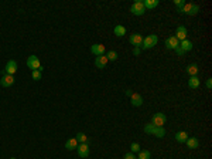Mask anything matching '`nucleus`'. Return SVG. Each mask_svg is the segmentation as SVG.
Masks as SVG:
<instances>
[{"mask_svg": "<svg viewBox=\"0 0 212 159\" xmlns=\"http://www.w3.org/2000/svg\"><path fill=\"white\" fill-rule=\"evenodd\" d=\"M108 58H106V55H99V57L95 58V65L96 68H105L106 64H108Z\"/></svg>", "mask_w": 212, "mask_h": 159, "instance_id": "4468645a", "label": "nucleus"}, {"mask_svg": "<svg viewBox=\"0 0 212 159\" xmlns=\"http://www.w3.org/2000/svg\"><path fill=\"white\" fill-rule=\"evenodd\" d=\"M17 71V63L14 60H9L6 64V68H4L3 74H9V75H13L14 73Z\"/></svg>", "mask_w": 212, "mask_h": 159, "instance_id": "0eeeda50", "label": "nucleus"}, {"mask_svg": "<svg viewBox=\"0 0 212 159\" xmlns=\"http://www.w3.org/2000/svg\"><path fill=\"white\" fill-rule=\"evenodd\" d=\"M31 77L34 81H38V80H41V73L38 70H34V71H31Z\"/></svg>", "mask_w": 212, "mask_h": 159, "instance_id": "c756f323", "label": "nucleus"}, {"mask_svg": "<svg viewBox=\"0 0 212 159\" xmlns=\"http://www.w3.org/2000/svg\"><path fill=\"white\" fill-rule=\"evenodd\" d=\"M153 135L157 136V138H163V136L166 135V131H164L163 126H156V129H154V132H153Z\"/></svg>", "mask_w": 212, "mask_h": 159, "instance_id": "5701e85b", "label": "nucleus"}, {"mask_svg": "<svg viewBox=\"0 0 212 159\" xmlns=\"http://www.w3.org/2000/svg\"><path fill=\"white\" fill-rule=\"evenodd\" d=\"M185 3H187L185 0H174V4H176L177 11H178V13H182V7H184V4Z\"/></svg>", "mask_w": 212, "mask_h": 159, "instance_id": "393cba45", "label": "nucleus"}, {"mask_svg": "<svg viewBox=\"0 0 212 159\" xmlns=\"http://www.w3.org/2000/svg\"><path fill=\"white\" fill-rule=\"evenodd\" d=\"M143 36L142 34H139V33H134V34H132L129 37V41H130V44L132 46H134V47H140L142 46V43H143Z\"/></svg>", "mask_w": 212, "mask_h": 159, "instance_id": "6e6552de", "label": "nucleus"}, {"mask_svg": "<svg viewBox=\"0 0 212 159\" xmlns=\"http://www.w3.org/2000/svg\"><path fill=\"white\" fill-rule=\"evenodd\" d=\"M187 73L189 74V77H194V75L198 74V65L197 64H189L187 67Z\"/></svg>", "mask_w": 212, "mask_h": 159, "instance_id": "4be33fe9", "label": "nucleus"}, {"mask_svg": "<svg viewBox=\"0 0 212 159\" xmlns=\"http://www.w3.org/2000/svg\"><path fill=\"white\" fill-rule=\"evenodd\" d=\"M187 139H188V134H187L185 131H180V132H177L176 134V141L177 142L184 144Z\"/></svg>", "mask_w": 212, "mask_h": 159, "instance_id": "f3484780", "label": "nucleus"}, {"mask_svg": "<svg viewBox=\"0 0 212 159\" xmlns=\"http://www.w3.org/2000/svg\"><path fill=\"white\" fill-rule=\"evenodd\" d=\"M150 156H151V153L149 152V151H146V149H144V151H140L139 152V156H137V159H150Z\"/></svg>", "mask_w": 212, "mask_h": 159, "instance_id": "bb28decb", "label": "nucleus"}, {"mask_svg": "<svg viewBox=\"0 0 212 159\" xmlns=\"http://www.w3.org/2000/svg\"><path fill=\"white\" fill-rule=\"evenodd\" d=\"M10 159H16V158H10Z\"/></svg>", "mask_w": 212, "mask_h": 159, "instance_id": "e433bc0d", "label": "nucleus"}, {"mask_svg": "<svg viewBox=\"0 0 212 159\" xmlns=\"http://www.w3.org/2000/svg\"><path fill=\"white\" fill-rule=\"evenodd\" d=\"M65 148L68 149V151H74V149H76L78 148V141H76L75 138L68 139V141L65 142Z\"/></svg>", "mask_w": 212, "mask_h": 159, "instance_id": "a211bd4d", "label": "nucleus"}, {"mask_svg": "<svg viewBox=\"0 0 212 159\" xmlns=\"http://www.w3.org/2000/svg\"><path fill=\"white\" fill-rule=\"evenodd\" d=\"M130 11H132V14H134V16H143V14L146 13V7L143 4V2L137 0V2H134V3L132 4Z\"/></svg>", "mask_w": 212, "mask_h": 159, "instance_id": "f03ea898", "label": "nucleus"}, {"mask_svg": "<svg viewBox=\"0 0 212 159\" xmlns=\"http://www.w3.org/2000/svg\"><path fill=\"white\" fill-rule=\"evenodd\" d=\"M125 159H137V156H136V153L129 152V153H125Z\"/></svg>", "mask_w": 212, "mask_h": 159, "instance_id": "7c9ffc66", "label": "nucleus"}, {"mask_svg": "<svg viewBox=\"0 0 212 159\" xmlns=\"http://www.w3.org/2000/svg\"><path fill=\"white\" fill-rule=\"evenodd\" d=\"M185 144H187V146H188L189 149H195V148H198V145H199L198 139L194 138V136H188V139L185 141Z\"/></svg>", "mask_w": 212, "mask_h": 159, "instance_id": "dca6fc26", "label": "nucleus"}, {"mask_svg": "<svg viewBox=\"0 0 212 159\" xmlns=\"http://www.w3.org/2000/svg\"><path fill=\"white\" fill-rule=\"evenodd\" d=\"M105 46L103 44H93L91 46V53L95 54L96 57H99V55H105Z\"/></svg>", "mask_w": 212, "mask_h": 159, "instance_id": "1a4fd4ad", "label": "nucleus"}, {"mask_svg": "<svg viewBox=\"0 0 212 159\" xmlns=\"http://www.w3.org/2000/svg\"><path fill=\"white\" fill-rule=\"evenodd\" d=\"M166 121H167V117L163 112H157V114H154L151 117V124L156 126H163L166 124Z\"/></svg>", "mask_w": 212, "mask_h": 159, "instance_id": "20e7f679", "label": "nucleus"}, {"mask_svg": "<svg viewBox=\"0 0 212 159\" xmlns=\"http://www.w3.org/2000/svg\"><path fill=\"white\" fill-rule=\"evenodd\" d=\"M199 11V6L198 4H192V3H185L182 7V13L188 14V16H195Z\"/></svg>", "mask_w": 212, "mask_h": 159, "instance_id": "7ed1b4c3", "label": "nucleus"}, {"mask_svg": "<svg viewBox=\"0 0 212 159\" xmlns=\"http://www.w3.org/2000/svg\"><path fill=\"white\" fill-rule=\"evenodd\" d=\"M0 84L3 85V87H11L14 84V77L9 74H3L2 78H0Z\"/></svg>", "mask_w": 212, "mask_h": 159, "instance_id": "9d476101", "label": "nucleus"}, {"mask_svg": "<svg viewBox=\"0 0 212 159\" xmlns=\"http://www.w3.org/2000/svg\"><path fill=\"white\" fill-rule=\"evenodd\" d=\"M130 151H132V153H139L140 151H142V149H140V145L137 142H133L132 145H130Z\"/></svg>", "mask_w": 212, "mask_h": 159, "instance_id": "c85d7f7f", "label": "nucleus"}, {"mask_svg": "<svg viewBox=\"0 0 212 159\" xmlns=\"http://www.w3.org/2000/svg\"><path fill=\"white\" fill-rule=\"evenodd\" d=\"M105 55H106V58H108V60H110V61L117 60V53H116V51H113V50L108 51V53H106Z\"/></svg>", "mask_w": 212, "mask_h": 159, "instance_id": "a878e982", "label": "nucleus"}, {"mask_svg": "<svg viewBox=\"0 0 212 159\" xmlns=\"http://www.w3.org/2000/svg\"><path fill=\"white\" fill-rule=\"evenodd\" d=\"M38 71H40V73L44 71V67H43V65H40V67H38Z\"/></svg>", "mask_w": 212, "mask_h": 159, "instance_id": "c9c22d12", "label": "nucleus"}, {"mask_svg": "<svg viewBox=\"0 0 212 159\" xmlns=\"http://www.w3.org/2000/svg\"><path fill=\"white\" fill-rule=\"evenodd\" d=\"M188 87L189 88H198L199 87V78L197 77V75H194V77H189V80H188Z\"/></svg>", "mask_w": 212, "mask_h": 159, "instance_id": "aec40b11", "label": "nucleus"}, {"mask_svg": "<svg viewBox=\"0 0 212 159\" xmlns=\"http://www.w3.org/2000/svg\"><path fill=\"white\" fill-rule=\"evenodd\" d=\"M130 102H132L133 107H142L143 105V97L140 94H137V92H133V94L130 95Z\"/></svg>", "mask_w": 212, "mask_h": 159, "instance_id": "f8f14e48", "label": "nucleus"}, {"mask_svg": "<svg viewBox=\"0 0 212 159\" xmlns=\"http://www.w3.org/2000/svg\"><path fill=\"white\" fill-rule=\"evenodd\" d=\"M206 88H208V90L212 88V78H208V80H206Z\"/></svg>", "mask_w": 212, "mask_h": 159, "instance_id": "72a5a7b5", "label": "nucleus"}, {"mask_svg": "<svg viewBox=\"0 0 212 159\" xmlns=\"http://www.w3.org/2000/svg\"><path fill=\"white\" fill-rule=\"evenodd\" d=\"M154 129H156V125H153L151 122H150V124H147V125L144 126V132H146V134H151V135H153Z\"/></svg>", "mask_w": 212, "mask_h": 159, "instance_id": "cd10ccee", "label": "nucleus"}, {"mask_svg": "<svg viewBox=\"0 0 212 159\" xmlns=\"http://www.w3.org/2000/svg\"><path fill=\"white\" fill-rule=\"evenodd\" d=\"M113 31H115V36H117V37H122V36H125V34H126V27H125V26H120V24H117Z\"/></svg>", "mask_w": 212, "mask_h": 159, "instance_id": "412c9836", "label": "nucleus"}, {"mask_svg": "<svg viewBox=\"0 0 212 159\" xmlns=\"http://www.w3.org/2000/svg\"><path fill=\"white\" fill-rule=\"evenodd\" d=\"M125 92H126V95H129V97L133 94V92H132V90H126V91H125Z\"/></svg>", "mask_w": 212, "mask_h": 159, "instance_id": "f704fd0d", "label": "nucleus"}, {"mask_svg": "<svg viewBox=\"0 0 212 159\" xmlns=\"http://www.w3.org/2000/svg\"><path fill=\"white\" fill-rule=\"evenodd\" d=\"M192 41H189V40H182V41H180V47H181V50L184 51V53H187V51H191L192 50Z\"/></svg>", "mask_w": 212, "mask_h": 159, "instance_id": "2eb2a0df", "label": "nucleus"}, {"mask_svg": "<svg viewBox=\"0 0 212 159\" xmlns=\"http://www.w3.org/2000/svg\"><path fill=\"white\" fill-rule=\"evenodd\" d=\"M174 37L177 38L178 41H182V40H187V29L184 26H178L176 30V36Z\"/></svg>", "mask_w": 212, "mask_h": 159, "instance_id": "9b49d317", "label": "nucleus"}, {"mask_svg": "<svg viewBox=\"0 0 212 159\" xmlns=\"http://www.w3.org/2000/svg\"><path fill=\"white\" fill-rule=\"evenodd\" d=\"M76 141H78V142L79 144H85L86 141H88V136L85 135V134H83V132H78V134H76Z\"/></svg>", "mask_w": 212, "mask_h": 159, "instance_id": "b1692460", "label": "nucleus"}, {"mask_svg": "<svg viewBox=\"0 0 212 159\" xmlns=\"http://www.w3.org/2000/svg\"><path fill=\"white\" fill-rule=\"evenodd\" d=\"M178 46H180V41L177 40L174 36H171V37H168L166 40V47L168 48V50H176Z\"/></svg>", "mask_w": 212, "mask_h": 159, "instance_id": "ddd939ff", "label": "nucleus"}, {"mask_svg": "<svg viewBox=\"0 0 212 159\" xmlns=\"http://www.w3.org/2000/svg\"><path fill=\"white\" fill-rule=\"evenodd\" d=\"M143 4L146 7V10L147 9H156V7L159 6V0H144Z\"/></svg>", "mask_w": 212, "mask_h": 159, "instance_id": "6ab92c4d", "label": "nucleus"}, {"mask_svg": "<svg viewBox=\"0 0 212 159\" xmlns=\"http://www.w3.org/2000/svg\"><path fill=\"white\" fill-rule=\"evenodd\" d=\"M40 60H38V57L37 55H30V57L27 58V67L30 68L31 71H34V70H38V67H40Z\"/></svg>", "mask_w": 212, "mask_h": 159, "instance_id": "39448f33", "label": "nucleus"}, {"mask_svg": "<svg viewBox=\"0 0 212 159\" xmlns=\"http://www.w3.org/2000/svg\"><path fill=\"white\" fill-rule=\"evenodd\" d=\"M76 152L79 155V158H88L89 156V145L88 144H79L76 148Z\"/></svg>", "mask_w": 212, "mask_h": 159, "instance_id": "423d86ee", "label": "nucleus"}, {"mask_svg": "<svg viewBox=\"0 0 212 159\" xmlns=\"http://www.w3.org/2000/svg\"><path fill=\"white\" fill-rule=\"evenodd\" d=\"M140 53H142V48H140V47H134V48H133V54H134V55H140Z\"/></svg>", "mask_w": 212, "mask_h": 159, "instance_id": "2f4dec72", "label": "nucleus"}, {"mask_svg": "<svg viewBox=\"0 0 212 159\" xmlns=\"http://www.w3.org/2000/svg\"><path fill=\"white\" fill-rule=\"evenodd\" d=\"M157 43H159V37H157L156 34H150L146 38H143V43H142V46H140V48H143V50L153 48L154 46H157Z\"/></svg>", "mask_w": 212, "mask_h": 159, "instance_id": "f257e3e1", "label": "nucleus"}, {"mask_svg": "<svg viewBox=\"0 0 212 159\" xmlns=\"http://www.w3.org/2000/svg\"><path fill=\"white\" fill-rule=\"evenodd\" d=\"M174 51H176V53H177V54H178V55H182V54H185V53H184V51L181 50V47H180V46H178V47H177V48H176V50H174Z\"/></svg>", "mask_w": 212, "mask_h": 159, "instance_id": "473e14b6", "label": "nucleus"}]
</instances>
